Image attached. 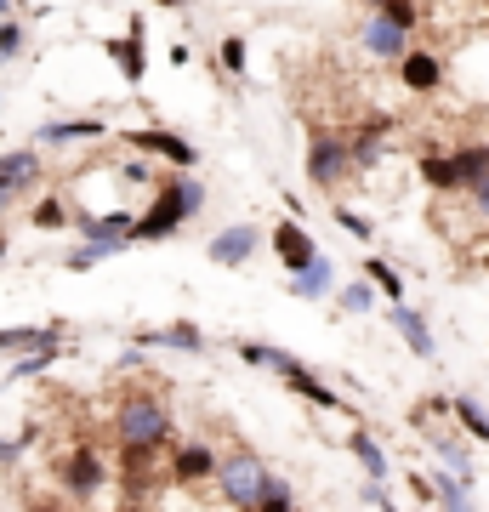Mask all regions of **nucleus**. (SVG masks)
Segmentation results:
<instances>
[{
  "mask_svg": "<svg viewBox=\"0 0 489 512\" xmlns=\"http://www.w3.org/2000/svg\"><path fill=\"white\" fill-rule=\"evenodd\" d=\"M200 211H205V183L194 171H177V177L154 183V200H148V211L137 217V228H131V245H160V239L182 234Z\"/></svg>",
  "mask_w": 489,
  "mask_h": 512,
  "instance_id": "obj_1",
  "label": "nucleus"
},
{
  "mask_svg": "<svg viewBox=\"0 0 489 512\" xmlns=\"http://www.w3.org/2000/svg\"><path fill=\"white\" fill-rule=\"evenodd\" d=\"M114 439L126 444V450H165L171 444V410H165V399H154V393L120 399V410H114Z\"/></svg>",
  "mask_w": 489,
  "mask_h": 512,
  "instance_id": "obj_2",
  "label": "nucleus"
},
{
  "mask_svg": "<svg viewBox=\"0 0 489 512\" xmlns=\"http://www.w3.org/2000/svg\"><path fill=\"white\" fill-rule=\"evenodd\" d=\"M262 473H268V461L256 456V450H228V456H217V490L228 507L251 512L256 507V484H262Z\"/></svg>",
  "mask_w": 489,
  "mask_h": 512,
  "instance_id": "obj_3",
  "label": "nucleus"
},
{
  "mask_svg": "<svg viewBox=\"0 0 489 512\" xmlns=\"http://www.w3.org/2000/svg\"><path fill=\"white\" fill-rule=\"evenodd\" d=\"M308 183L313 188H342L347 177H353V154H347V137H336V131H313L308 137Z\"/></svg>",
  "mask_w": 489,
  "mask_h": 512,
  "instance_id": "obj_4",
  "label": "nucleus"
},
{
  "mask_svg": "<svg viewBox=\"0 0 489 512\" xmlns=\"http://www.w3.org/2000/svg\"><path fill=\"white\" fill-rule=\"evenodd\" d=\"M57 484H63L69 501H97L103 484H109V467H103V456H97L91 444H74L69 456L57 461Z\"/></svg>",
  "mask_w": 489,
  "mask_h": 512,
  "instance_id": "obj_5",
  "label": "nucleus"
},
{
  "mask_svg": "<svg viewBox=\"0 0 489 512\" xmlns=\"http://www.w3.org/2000/svg\"><path fill=\"white\" fill-rule=\"evenodd\" d=\"M120 143H126L131 154H154V160L177 165V171H194V165H200V148L188 143L182 131H165V126H137V131H120Z\"/></svg>",
  "mask_w": 489,
  "mask_h": 512,
  "instance_id": "obj_6",
  "label": "nucleus"
},
{
  "mask_svg": "<svg viewBox=\"0 0 489 512\" xmlns=\"http://www.w3.org/2000/svg\"><path fill=\"white\" fill-rule=\"evenodd\" d=\"M103 52H109V63L120 69V80H126V86H143V74H148V23L131 18L126 35L103 40Z\"/></svg>",
  "mask_w": 489,
  "mask_h": 512,
  "instance_id": "obj_7",
  "label": "nucleus"
},
{
  "mask_svg": "<svg viewBox=\"0 0 489 512\" xmlns=\"http://www.w3.org/2000/svg\"><path fill=\"white\" fill-rule=\"evenodd\" d=\"M268 251L296 274V268H308L313 256H319V239H313V228L302 217H285V222H273L268 228Z\"/></svg>",
  "mask_w": 489,
  "mask_h": 512,
  "instance_id": "obj_8",
  "label": "nucleus"
},
{
  "mask_svg": "<svg viewBox=\"0 0 489 512\" xmlns=\"http://www.w3.org/2000/svg\"><path fill=\"white\" fill-rule=\"evenodd\" d=\"M256 251H262V228H256V222H228V228L211 234V245H205V256H211L217 268H245Z\"/></svg>",
  "mask_w": 489,
  "mask_h": 512,
  "instance_id": "obj_9",
  "label": "nucleus"
},
{
  "mask_svg": "<svg viewBox=\"0 0 489 512\" xmlns=\"http://www.w3.org/2000/svg\"><path fill=\"white\" fill-rule=\"evenodd\" d=\"M393 69H399V86L416 92V97H433L438 86H444V57L427 52V46H404V57L393 63Z\"/></svg>",
  "mask_w": 489,
  "mask_h": 512,
  "instance_id": "obj_10",
  "label": "nucleus"
},
{
  "mask_svg": "<svg viewBox=\"0 0 489 512\" xmlns=\"http://www.w3.org/2000/svg\"><path fill=\"white\" fill-rule=\"evenodd\" d=\"M74 228H80V239H97V245L131 251V228H137V217H131V211H74Z\"/></svg>",
  "mask_w": 489,
  "mask_h": 512,
  "instance_id": "obj_11",
  "label": "nucleus"
},
{
  "mask_svg": "<svg viewBox=\"0 0 489 512\" xmlns=\"http://www.w3.org/2000/svg\"><path fill=\"white\" fill-rule=\"evenodd\" d=\"M217 473V450L211 444H200V439H188V444H171V461H165V478L171 484H205V478Z\"/></svg>",
  "mask_w": 489,
  "mask_h": 512,
  "instance_id": "obj_12",
  "label": "nucleus"
},
{
  "mask_svg": "<svg viewBox=\"0 0 489 512\" xmlns=\"http://www.w3.org/2000/svg\"><path fill=\"white\" fill-rule=\"evenodd\" d=\"M137 348H177V353H205V330L194 319H171V325H154V330H131Z\"/></svg>",
  "mask_w": 489,
  "mask_h": 512,
  "instance_id": "obj_13",
  "label": "nucleus"
},
{
  "mask_svg": "<svg viewBox=\"0 0 489 512\" xmlns=\"http://www.w3.org/2000/svg\"><path fill=\"white\" fill-rule=\"evenodd\" d=\"M359 46L370 57H381V63H399L404 57V46H410V29H399L393 18H364V29H359Z\"/></svg>",
  "mask_w": 489,
  "mask_h": 512,
  "instance_id": "obj_14",
  "label": "nucleus"
},
{
  "mask_svg": "<svg viewBox=\"0 0 489 512\" xmlns=\"http://www.w3.org/2000/svg\"><path fill=\"white\" fill-rule=\"evenodd\" d=\"M97 137H109V120H97V114H86V120H46V126L35 131V143H40V148L97 143Z\"/></svg>",
  "mask_w": 489,
  "mask_h": 512,
  "instance_id": "obj_15",
  "label": "nucleus"
},
{
  "mask_svg": "<svg viewBox=\"0 0 489 512\" xmlns=\"http://www.w3.org/2000/svg\"><path fill=\"white\" fill-rule=\"evenodd\" d=\"M279 382H285L290 393H296V399L319 404V410H342V393H336V387H330V382H325V376H319L313 365H302V359H296V365H290L285 376H279Z\"/></svg>",
  "mask_w": 489,
  "mask_h": 512,
  "instance_id": "obj_16",
  "label": "nucleus"
},
{
  "mask_svg": "<svg viewBox=\"0 0 489 512\" xmlns=\"http://www.w3.org/2000/svg\"><path fill=\"white\" fill-rule=\"evenodd\" d=\"M387 131H393V120L387 114H370L353 137H347V154H353V171H370V165L387 154Z\"/></svg>",
  "mask_w": 489,
  "mask_h": 512,
  "instance_id": "obj_17",
  "label": "nucleus"
},
{
  "mask_svg": "<svg viewBox=\"0 0 489 512\" xmlns=\"http://www.w3.org/2000/svg\"><path fill=\"white\" fill-rule=\"evenodd\" d=\"M285 291H290V296H302V302H319V296H330V291H336V262L319 251L308 268H296V274H290Z\"/></svg>",
  "mask_w": 489,
  "mask_h": 512,
  "instance_id": "obj_18",
  "label": "nucleus"
},
{
  "mask_svg": "<svg viewBox=\"0 0 489 512\" xmlns=\"http://www.w3.org/2000/svg\"><path fill=\"white\" fill-rule=\"evenodd\" d=\"M393 308V330L404 336V348L416 353V359H433L438 342H433V330H427V319H421V308H410V302H387Z\"/></svg>",
  "mask_w": 489,
  "mask_h": 512,
  "instance_id": "obj_19",
  "label": "nucleus"
},
{
  "mask_svg": "<svg viewBox=\"0 0 489 512\" xmlns=\"http://www.w3.org/2000/svg\"><path fill=\"white\" fill-rule=\"evenodd\" d=\"M416 177L433 194H461V177H455V154H444V148H421L416 154Z\"/></svg>",
  "mask_w": 489,
  "mask_h": 512,
  "instance_id": "obj_20",
  "label": "nucleus"
},
{
  "mask_svg": "<svg viewBox=\"0 0 489 512\" xmlns=\"http://www.w3.org/2000/svg\"><path fill=\"white\" fill-rule=\"evenodd\" d=\"M347 450H353V461L364 467V478H393V461H387V450H381V439L370 427H353V433H347Z\"/></svg>",
  "mask_w": 489,
  "mask_h": 512,
  "instance_id": "obj_21",
  "label": "nucleus"
},
{
  "mask_svg": "<svg viewBox=\"0 0 489 512\" xmlns=\"http://www.w3.org/2000/svg\"><path fill=\"white\" fill-rule=\"evenodd\" d=\"M234 353H239L251 370H268V376H285V370L296 365V353L279 348V342H234Z\"/></svg>",
  "mask_w": 489,
  "mask_h": 512,
  "instance_id": "obj_22",
  "label": "nucleus"
},
{
  "mask_svg": "<svg viewBox=\"0 0 489 512\" xmlns=\"http://www.w3.org/2000/svg\"><path fill=\"white\" fill-rule=\"evenodd\" d=\"M450 421L467 433L472 444H489V410L472 393H450Z\"/></svg>",
  "mask_w": 489,
  "mask_h": 512,
  "instance_id": "obj_23",
  "label": "nucleus"
},
{
  "mask_svg": "<svg viewBox=\"0 0 489 512\" xmlns=\"http://www.w3.org/2000/svg\"><path fill=\"white\" fill-rule=\"evenodd\" d=\"M40 171H46V165H40V148H12V154H0V177L18 183L23 194L40 183Z\"/></svg>",
  "mask_w": 489,
  "mask_h": 512,
  "instance_id": "obj_24",
  "label": "nucleus"
},
{
  "mask_svg": "<svg viewBox=\"0 0 489 512\" xmlns=\"http://www.w3.org/2000/svg\"><path fill=\"white\" fill-rule=\"evenodd\" d=\"M359 274L370 279V285H376L381 302H404V274L393 268V262H387V256H364V262H359Z\"/></svg>",
  "mask_w": 489,
  "mask_h": 512,
  "instance_id": "obj_25",
  "label": "nucleus"
},
{
  "mask_svg": "<svg viewBox=\"0 0 489 512\" xmlns=\"http://www.w3.org/2000/svg\"><path fill=\"white\" fill-rule=\"evenodd\" d=\"M46 342H63V325H12V330H0V353H29V348H46Z\"/></svg>",
  "mask_w": 489,
  "mask_h": 512,
  "instance_id": "obj_26",
  "label": "nucleus"
},
{
  "mask_svg": "<svg viewBox=\"0 0 489 512\" xmlns=\"http://www.w3.org/2000/svg\"><path fill=\"white\" fill-rule=\"evenodd\" d=\"M296 507V490H290V478L285 473H262V484H256V507L251 512H290Z\"/></svg>",
  "mask_w": 489,
  "mask_h": 512,
  "instance_id": "obj_27",
  "label": "nucleus"
},
{
  "mask_svg": "<svg viewBox=\"0 0 489 512\" xmlns=\"http://www.w3.org/2000/svg\"><path fill=\"white\" fill-rule=\"evenodd\" d=\"M455 154V177H461V188H472V183H484L489 177V143H461V148H450Z\"/></svg>",
  "mask_w": 489,
  "mask_h": 512,
  "instance_id": "obj_28",
  "label": "nucleus"
},
{
  "mask_svg": "<svg viewBox=\"0 0 489 512\" xmlns=\"http://www.w3.org/2000/svg\"><path fill=\"white\" fill-rule=\"evenodd\" d=\"M63 359V342H46V348H29V353H12V382H29L40 370H52Z\"/></svg>",
  "mask_w": 489,
  "mask_h": 512,
  "instance_id": "obj_29",
  "label": "nucleus"
},
{
  "mask_svg": "<svg viewBox=\"0 0 489 512\" xmlns=\"http://www.w3.org/2000/svg\"><path fill=\"white\" fill-rule=\"evenodd\" d=\"M433 501H438V507H472V478L438 467V473H433Z\"/></svg>",
  "mask_w": 489,
  "mask_h": 512,
  "instance_id": "obj_30",
  "label": "nucleus"
},
{
  "mask_svg": "<svg viewBox=\"0 0 489 512\" xmlns=\"http://www.w3.org/2000/svg\"><path fill=\"white\" fill-rule=\"evenodd\" d=\"M29 222H35L40 234H57V228H69V222H74V211L63 205V194H46V200L29 211Z\"/></svg>",
  "mask_w": 489,
  "mask_h": 512,
  "instance_id": "obj_31",
  "label": "nucleus"
},
{
  "mask_svg": "<svg viewBox=\"0 0 489 512\" xmlns=\"http://www.w3.org/2000/svg\"><path fill=\"white\" fill-rule=\"evenodd\" d=\"M336 302H342V313H370L381 296H376V285L359 274V279H347V285H336Z\"/></svg>",
  "mask_w": 489,
  "mask_h": 512,
  "instance_id": "obj_32",
  "label": "nucleus"
},
{
  "mask_svg": "<svg viewBox=\"0 0 489 512\" xmlns=\"http://www.w3.org/2000/svg\"><path fill=\"white\" fill-rule=\"evenodd\" d=\"M217 69L228 74V80H245V74H251V52H245V40H239V35H222V46H217Z\"/></svg>",
  "mask_w": 489,
  "mask_h": 512,
  "instance_id": "obj_33",
  "label": "nucleus"
},
{
  "mask_svg": "<svg viewBox=\"0 0 489 512\" xmlns=\"http://www.w3.org/2000/svg\"><path fill=\"white\" fill-rule=\"evenodd\" d=\"M336 228L347 239H359V245H376V222L364 217V211H353V205H336Z\"/></svg>",
  "mask_w": 489,
  "mask_h": 512,
  "instance_id": "obj_34",
  "label": "nucleus"
},
{
  "mask_svg": "<svg viewBox=\"0 0 489 512\" xmlns=\"http://www.w3.org/2000/svg\"><path fill=\"white\" fill-rule=\"evenodd\" d=\"M23 46H29V29L18 23V12H12V18H0V63H18Z\"/></svg>",
  "mask_w": 489,
  "mask_h": 512,
  "instance_id": "obj_35",
  "label": "nucleus"
},
{
  "mask_svg": "<svg viewBox=\"0 0 489 512\" xmlns=\"http://www.w3.org/2000/svg\"><path fill=\"white\" fill-rule=\"evenodd\" d=\"M103 256H120V251H114V245H97V239H86V245H74V251L63 256V268H69V274H86V268H97Z\"/></svg>",
  "mask_w": 489,
  "mask_h": 512,
  "instance_id": "obj_36",
  "label": "nucleus"
},
{
  "mask_svg": "<svg viewBox=\"0 0 489 512\" xmlns=\"http://www.w3.org/2000/svg\"><path fill=\"white\" fill-rule=\"evenodd\" d=\"M376 12H381V18H393L399 29H410V35H416V23H421V0H381Z\"/></svg>",
  "mask_w": 489,
  "mask_h": 512,
  "instance_id": "obj_37",
  "label": "nucleus"
},
{
  "mask_svg": "<svg viewBox=\"0 0 489 512\" xmlns=\"http://www.w3.org/2000/svg\"><path fill=\"white\" fill-rule=\"evenodd\" d=\"M359 501H370V507H399V501H393V490H387V478H370V484L359 490Z\"/></svg>",
  "mask_w": 489,
  "mask_h": 512,
  "instance_id": "obj_38",
  "label": "nucleus"
},
{
  "mask_svg": "<svg viewBox=\"0 0 489 512\" xmlns=\"http://www.w3.org/2000/svg\"><path fill=\"white\" fill-rule=\"evenodd\" d=\"M467 194H472V211H478V217L489 222V177H484V183H472Z\"/></svg>",
  "mask_w": 489,
  "mask_h": 512,
  "instance_id": "obj_39",
  "label": "nucleus"
},
{
  "mask_svg": "<svg viewBox=\"0 0 489 512\" xmlns=\"http://www.w3.org/2000/svg\"><path fill=\"white\" fill-rule=\"evenodd\" d=\"M23 200V188L18 183H6V177H0V217H6V211H12V205Z\"/></svg>",
  "mask_w": 489,
  "mask_h": 512,
  "instance_id": "obj_40",
  "label": "nucleus"
},
{
  "mask_svg": "<svg viewBox=\"0 0 489 512\" xmlns=\"http://www.w3.org/2000/svg\"><path fill=\"white\" fill-rule=\"evenodd\" d=\"M126 177H131V183H154V165H148V160H126Z\"/></svg>",
  "mask_w": 489,
  "mask_h": 512,
  "instance_id": "obj_41",
  "label": "nucleus"
},
{
  "mask_svg": "<svg viewBox=\"0 0 489 512\" xmlns=\"http://www.w3.org/2000/svg\"><path fill=\"white\" fill-rule=\"evenodd\" d=\"M18 12V0H0V18H12Z\"/></svg>",
  "mask_w": 489,
  "mask_h": 512,
  "instance_id": "obj_42",
  "label": "nucleus"
},
{
  "mask_svg": "<svg viewBox=\"0 0 489 512\" xmlns=\"http://www.w3.org/2000/svg\"><path fill=\"white\" fill-rule=\"evenodd\" d=\"M154 6H194V0H154Z\"/></svg>",
  "mask_w": 489,
  "mask_h": 512,
  "instance_id": "obj_43",
  "label": "nucleus"
},
{
  "mask_svg": "<svg viewBox=\"0 0 489 512\" xmlns=\"http://www.w3.org/2000/svg\"><path fill=\"white\" fill-rule=\"evenodd\" d=\"M6 245H12V239H6V234H0V262H6Z\"/></svg>",
  "mask_w": 489,
  "mask_h": 512,
  "instance_id": "obj_44",
  "label": "nucleus"
},
{
  "mask_svg": "<svg viewBox=\"0 0 489 512\" xmlns=\"http://www.w3.org/2000/svg\"><path fill=\"white\" fill-rule=\"evenodd\" d=\"M484 274H489V245H484Z\"/></svg>",
  "mask_w": 489,
  "mask_h": 512,
  "instance_id": "obj_45",
  "label": "nucleus"
},
{
  "mask_svg": "<svg viewBox=\"0 0 489 512\" xmlns=\"http://www.w3.org/2000/svg\"><path fill=\"white\" fill-rule=\"evenodd\" d=\"M364 6H381V0H364Z\"/></svg>",
  "mask_w": 489,
  "mask_h": 512,
  "instance_id": "obj_46",
  "label": "nucleus"
}]
</instances>
